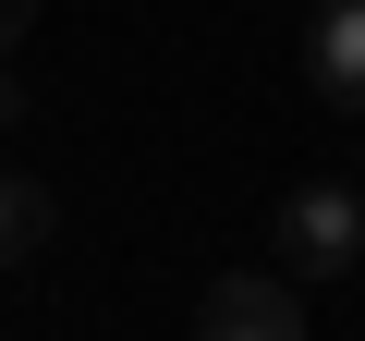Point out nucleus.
<instances>
[{
  "label": "nucleus",
  "mask_w": 365,
  "mask_h": 341,
  "mask_svg": "<svg viewBox=\"0 0 365 341\" xmlns=\"http://www.w3.org/2000/svg\"><path fill=\"white\" fill-rule=\"evenodd\" d=\"M13 122H25V73L0 61V134H13Z\"/></svg>",
  "instance_id": "6"
},
{
  "label": "nucleus",
  "mask_w": 365,
  "mask_h": 341,
  "mask_svg": "<svg viewBox=\"0 0 365 341\" xmlns=\"http://www.w3.org/2000/svg\"><path fill=\"white\" fill-rule=\"evenodd\" d=\"M353 256H365V195L292 183V195H280V268H292V280H341Z\"/></svg>",
  "instance_id": "1"
},
{
  "label": "nucleus",
  "mask_w": 365,
  "mask_h": 341,
  "mask_svg": "<svg viewBox=\"0 0 365 341\" xmlns=\"http://www.w3.org/2000/svg\"><path fill=\"white\" fill-rule=\"evenodd\" d=\"M220 341H292L304 329V280L292 268H232V280H207V305H195Z\"/></svg>",
  "instance_id": "2"
},
{
  "label": "nucleus",
  "mask_w": 365,
  "mask_h": 341,
  "mask_svg": "<svg viewBox=\"0 0 365 341\" xmlns=\"http://www.w3.org/2000/svg\"><path fill=\"white\" fill-rule=\"evenodd\" d=\"M304 61H317V98L329 110H365V0H329L317 37H304Z\"/></svg>",
  "instance_id": "3"
},
{
  "label": "nucleus",
  "mask_w": 365,
  "mask_h": 341,
  "mask_svg": "<svg viewBox=\"0 0 365 341\" xmlns=\"http://www.w3.org/2000/svg\"><path fill=\"white\" fill-rule=\"evenodd\" d=\"M49 244V183L37 170H0V268H25Z\"/></svg>",
  "instance_id": "4"
},
{
  "label": "nucleus",
  "mask_w": 365,
  "mask_h": 341,
  "mask_svg": "<svg viewBox=\"0 0 365 341\" xmlns=\"http://www.w3.org/2000/svg\"><path fill=\"white\" fill-rule=\"evenodd\" d=\"M37 13H49V0H0V61H13V49L37 37Z\"/></svg>",
  "instance_id": "5"
}]
</instances>
